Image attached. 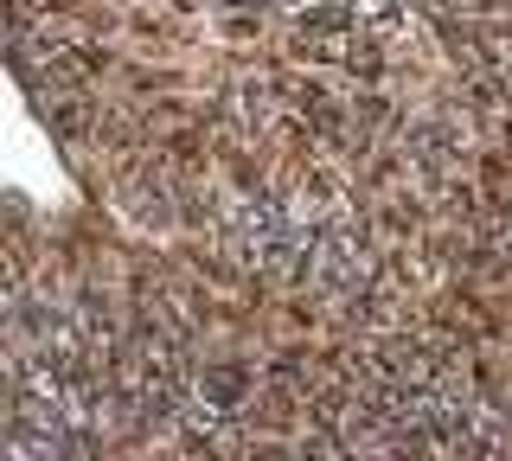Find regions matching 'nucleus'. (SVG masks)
I'll return each instance as SVG.
<instances>
[{
    "label": "nucleus",
    "mask_w": 512,
    "mask_h": 461,
    "mask_svg": "<svg viewBox=\"0 0 512 461\" xmlns=\"http://www.w3.org/2000/svg\"><path fill=\"white\" fill-rule=\"evenodd\" d=\"M372 244H365V231H359V218L340 212L327 231L308 244V257H301V276H295V289H308L320 301H359L365 289H372Z\"/></svg>",
    "instance_id": "1"
}]
</instances>
